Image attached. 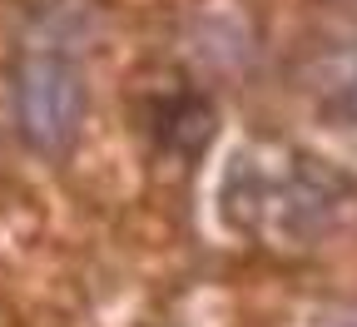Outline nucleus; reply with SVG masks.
Here are the masks:
<instances>
[{
    "label": "nucleus",
    "mask_w": 357,
    "mask_h": 327,
    "mask_svg": "<svg viewBox=\"0 0 357 327\" xmlns=\"http://www.w3.org/2000/svg\"><path fill=\"white\" fill-rule=\"evenodd\" d=\"M79 114H84V84H79V70L55 55L50 45H35L25 55V70H20V129L35 149L55 154L65 149L75 129H79Z\"/></svg>",
    "instance_id": "f257e3e1"
}]
</instances>
